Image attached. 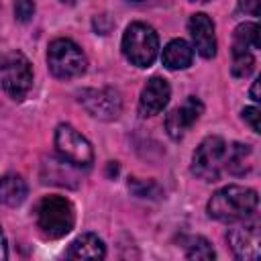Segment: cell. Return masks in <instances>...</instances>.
<instances>
[{"instance_id": "52a82bcc", "label": "cell", "mask_w": 261, "mask_h": 261, "mask_svg": "<svg viewBox=\"0 0 261 261\" xmlns=\"http://www.w3.org/2000/svg\"><path fill=\"white\" fill-rule=\"evenodd\" d=\"M55 149L73 167H90L94 163V149L86 137H82L71 124H59L55 128Z\"/></svg>"}, {"instance_id": "cb8c5ba5", "label": "cell", "mask_w": 261, "mask_h": 261, "mask_svg": "<svg viewBox=\"0 0 261 261\" xmlns=\"http://www.w3.org/2000/svg\"><path fill=\"white\" fill-rule=\"evenodd\" d=\"M6 257H8V247H6V239H4V232L0 226V261H4Z\"/></svg>"}, {"instance_id": "8992f818", "label": "cell", "mask_w": 261, "mask_h": 261, "mask_svg": "<svg viewBox=\"0 0 261 261\" xmlns=\"http://www.w3.org/2000/svg\"><path fill=\"white\" fill-rule=\"evenodd\" d=\"M226 143L218 135L206 137L192 155V173L204 181L220 179V171L224 167Z\"/></svg>"}, {"instance_id": "30bf717a", "label": "cell", "mask_w": 261, "mask_h": 261, "mask_svg": "<svg viewBox=\"0 0 261 261\" xmlns=\"http://www.w3.org/2000/svg\"><path fill=\"white\" fill-rule=\"evenodd\" d=\"M204 112V104L200 98L196 96H188L186 102L177 108H173L167 116H165V130L171 139L179 141L192 126L194 122L200 118V114Z\"/></svg>"}, {"instance_id": "5bb4252c", "label": "cell", "mask_w": 261, "mask_h": 261, "mask_svg": "<svg viewBox=\"0 0 261 261\" xmlns=\"http://www.w3.org/2000/svg\"><path fill=\"white\" fill-rule=\"evenodd\" d=\"M67 257L69 259H104L106 257V247H104V243L98 234L84 232L82 237H77L69 245Z\"/></svg>"}, {"instance_id": "5b68a950", "label": "cell", "mask_w": 261, "mask_h": 261, "mask_svg": "<svg viewBox=\"0 0 261 261\" xmlns=\"http://www.w3.org/2000/svg\"><path fill=\"white\" fill-rule=\"evenodd\" d=\"M0 84L2 90L16 102L24 100L33 86V67L31 61L20 53L12 51L0 61Z\"/></svg>"}, {"instance_id": "6da1fadb", "label": "cell", "mask_w": 261, "mask_h": 261, "mask_svg": "<svg viewBox=\"0 0 261 261\" xmlns=\"http://www.w3.org/2000/svg\"><path fill=\"white\" fill-rule=\"evenodd\" d=\"M257 204L259 196L253 188L232 184L212 194V198L206 204V212L210 218L220 222H241L257 212Z\"/></svg>"}, {"instance_id": "d6986e66", "label": "cell", "mask_w": 261, "mask_h": 261, "mask_svg": "<svg viewBox=\"0 0 261 261\" xmlns=\"http://www.w3.org/2000/svg\"><path fill=\"white\" fill-rule=\"evenodd\" d=\"M232 75L234 77H247L253 73L255 69V57L251 55V51L245 53H232Z\"/></svg>"}, {"instance_id": "9a60e30c", "label": "cell", "mask_w": 261, "mask_h": 261, "mask_svg": "<svg viewBox=\"0 0 261 261\" xmlns=\"http://www.w3.org/2000/svg\"><path fill=\"white\" fill-rule=\"evenodd\" d=\"M251 159H253V149L245 143H232L230 147L226 145V155H224V169L232 175H245L251 171Z\"/></svg>"}, {"instance_id": "4316f807", "label": "cell", "mask_w": 261, "mask_h": 261, "mask_svg": "<svg viewBox=\"0 0 261 261\" xmlns=\"http://www.w3.org/2000/svg\"><path fill=\"white\" fill-rule=\"evenodd\" d=\"M63 2H67V4H73V0H63Z\"/></svg>"}, {"instance_id": "9c48e42d", "label": "cell", "mask_w": 261, "mask_h": 261, "mask_svg": "<svg viewBox=\"0 0 261 261\" xmlns=\"http://www.w3.org/2000/svg\"><path fill=\"white\" fill-rule=\"evenodd\" d=\"M261 239H259V222L241 220L234 228L228 230V245L237 259L243 261H257L261 255Z\"/></svg>"}, {"instance_id": "44dd1931", "label": "cell", "mask_w": 261, "mask_h": 261, "mask_svg": "<svg viewBox=\"0 0 261 261\" xmlns=\"http://www.w3.org/2000/svg\"><path fill=\"white\" fill-rule=\"evenodd\" d=\"M35 14V2L33 0H14V16L20 22H29Z\"/></svg>"}, {"instance_id": "ffe728a7", "label": "cell", "mask_w": 261, "mask_h": 261, "mask_svg": "<svg viewBox=\"0 0 261 261\" xmlns=\"http://www.w3.org/2000/svg\"><path fill=\"white\" fill-rule=\"evenodd\" d=\"M128 188L139 196V198H157L159 194H161V188L155 184V181H143V179H137V177H133L130 181H128Z\"/></svg>"}, {"instance_id": "ac0fdd59", "label": "cell", "mask_w": 261, "mask_h": 261, "mask_svg": "<svg viewBox=\"0 0 261 261\" xmlns=\"http://www.w3.org/2000/svg\"><path fill=\"white\" fill-rule=\"evenodd\" d=\"M188 259H202V261H210L216 257L212 245L204 239V237H194L188 241V249H186Z\"/></svg>"}, {"instance_id": "7a4b0ae2", "label": "cell", "mask_w": 261, "mask_h": 261, "mask_svg": "<svg viewBox=\"0 0 261 261\" xmlns=\"http://www.w3.org/2000/svg\"><path fill=\"white\" fill-rule=\"evenodd\" d=\"M35 222L45 239H61L75 224L73 204L65 196H43L35 206Z\"/></svg>"}, {"instance_id": "d4e9b609", "label": "cell", "mask_w": 261, "mask_h": 261, "mask_svg": "<svg viewBox=\"0 0 261 261\" xmlns=\"http://www.w3.org/2000/svg\"><path fill=\"white\" fill-rule=\"evenodd\" d=\"M249 94H251L253 102H259V100H261V98H259V80H255V82H253V86H251V92H249Z\"/></svg>"}, {"instance_id": "2e32d148", "label": "cell", "mask_w": 261, "mask_h": 261, "mask_svg": "<svg viewBox=\"0 0 261 261\" xmlns=\"http://www.w3.org/2000/svg\"><path fill=\"white\" fill-rule=\"evenodd\" d=\"M29 194V188H27V181L16 175V173H6L0 177V202L14 208V206H20L24 202Z\"/></svg>"}, {"instance_id": "3957f363", "label": "cell", "mask_w": 261, "mask_h": 261, "mask_svg": "<svg viewBox=\"0 0 261 261\" xmlns=\"http://www.w3.org/2000/svg\"><path fill=\"white\" fill-rule=\"evenodd\" d=\"M159 53V37L145 22H130L122 35V55L137 67H149Z\"/></svg>"}, {"instance_id": "277c9868", "label": "cell", "mask_w": 261, "mask_h": 261, "mask_svg": "<svg viewBox=\"0 0 261 261\" xmlns=\"http://www.w3.org/2000/svg\"><path fill=\"white\" fill-rule=\"evenodd\" d=\"M47 65L55 77L73 80L86 71L88 59L80 45H75L71 39H55L47 49Z\"/></svg>"}, {"instance_id": "ba28073f", "label": "cell", "mask_w": 261, "mask_h": 261, "mask_svg": "<svg viewBox=\"0 0 261 261\" xmlns=\"http://www.w3.org/2000/svg\"><path fill=\"white\" fill-rule=\"evenodd\" d=\"M77 100L88 114L100 120H116L122 110L120 94L114 88H86L77 94Z\"/></svg>"}, {"instance_id": "8fae6325", "label": "cell", "mask_w": 261, "mask_h": 261, "mask_svg": "<svg viewBox=\"0 0 261 261\" xmlns=\"http://www.w3.org/2000/svg\"><path fill=\"white\" fill-rule=\"evenodd\" d=\"M171 98V88L167 84L165 77L161 75H153L147 80L145 88L141 90V98H139V114L141 116H155L159 114L167 102Z\"/></svg>"}, {"instance_id": "e0dca14e", "label": "cell", "mask_w": 261, "mask_h": 261, "mask_svg": "<svg viewBox=\"0 0 261 261\" xmlns=\"http://www.w3.org/2000/svg\"><path fill=\"white\" fill-rule=\"evenodd\" d=\"M261 39H259V24L257 22H243L234 29L232 35V53H245L251 49H259Z\"/></svg>"}, {"instance_id": "7402d4cb", "label": "cell", "mask_w": 261, "mask_h": 261, "mask_svg": "<svg viewBox=\"0 0 261 261\" xmlns=\"http://www.w3.org/2000/svg\"><path fill=\"white\" fill-rule=\"evenodd\" d=\"M259 116H261V112H259V108H257V106H247V108L243 110V120L251 126V130H253V133H261Z\"/></svg>"}, {"instance_id": "7c38bea8", "label": "cell", "mask_w": 261, "mask_h": 261, "mask_svg": "<svg viewBox=\"0 0 261 261\" xmlns=\"http://www.w3.org/2000/svg\"><path fill=\"white\" fill-rule=\"evenodd\" d=\"M188 29H190V35L194 41V49L204 59L214 57L216 55V35H214V22L210 20V16L204 12L192 14Z\"/></svg>"}, {"instance_id": "4fadbf2b", "label": "cell", "mask_w": 261, "mask_h": 261, "mask_svg": "<svg viewBox=\"0 0 261 261\" xmlns=\"http://www.w3.org/2000/svg\"><path fill=\"white\" fill-rule=\"evenodd\" d=\"M161 61L167 69H186L194 61V49L184 39H173L163 47Z\"/></svg>"}, {"instance_id": "484cf974", "label": "cell", "mask_w": 261, "mask_h": 261, "mask_svg": "<svg viewBox=\"0 0 261 261\" xmlns=\"http://www.w3.org/2000/svg\"><path fill=\"white\" fill-rule=\"evenodd\" d=\"M188 2H200L202 4V2H208V0H188Z\"/></svg>"}, {"instance_id": "603a6c76", "label": "cell", "mask_w": 261, "mask_h": 261, "mask_svg": "<svg viewBox=\"0 0 261 261\" xmlns=\"http://www.w3.org/2000/svg\"><path fill=\"white\" fill-rule=\"evenodd\" d=\"M239 2V8L251 16H259L261 12V0H237Z\"/></svg>"}]
</instances>
